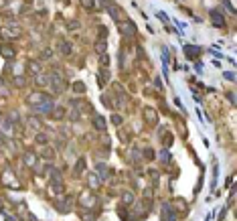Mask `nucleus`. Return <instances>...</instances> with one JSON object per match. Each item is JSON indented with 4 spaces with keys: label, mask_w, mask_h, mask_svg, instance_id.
<instances>
[{
    "label": "nucleus",
    "mask_w": 237,
    "mask_h": 221,
    "mask_svg": "<svg viewBox=\"0 0 237 221\" xmlns=\"http://www.w3.org/2000/svg\"><path fill=\"white\" fill-rule=\"evenodd\" d=\"M144 118H146L150 124H154V122H156V114H154V110H144Z\"/></svg>",
    "instance_id": "nucleus-6"
},
{
    "label": "nucleus",
    "mask_w": 237,
    "mask_h": 221,
    "mask_svg": "<svg viewBox=\"0 0 237 221\" xmlns=\"http://www.w3.org/2000/svg\"><path fill=\"white\" fill-rule=\"evenodd\" d=\"M211 20H213V24H217V26H223V24H225V18L221 16V12H217V10L211 12Z\"/></svg>",
    "instance_id": "nucleus-1"
},
{
    "label": "nucleus",
    "mask_w": 237,
    "mask_h": 221,
    "mask_svg": "<svg viewBox=\"0 0 237 221\" xmlns=\"http://www.w3.org/2000/svg\"><path fill=\"white\" fill-rule=\"evenodd\" d=\"M120 29H122V33H126V35H134V31H136V26L130 20L128 23H120Z\"/></svg>",
    "instance_id": "nucleus-2"
},
{
    "label": "nucleus",
    "mask_w": 237,
    "mask_h": 221,
    "mask_svg": "<svg viewBox=\"0 0 237 221\" xmlns=\"http://www.w3.org/2000/svg\"><path fill=\"white\" fill-rule=\"evenodd\" d=\"M184 53H187V57H197V55H201V49H199V47H187V49H184Z\"/></svg>",
    "instance_id": "nucleus-4"
},
{
    "label": "nucleus",
    "mask_w": 237,
    "mask_h": 221,
    "mask_svg": "<svg viewBox=\"0 0 237 221\" xmlns=\"http://www.w3.org/2000/svg\"><path fill=\"white\" fill-rule=\"evenodd\" d=\"M81 4H83L85 8H93V0H81Z\"/></svg>",
    "instance_id": "nucleus-9"
},
{
    "label": "nucleus",
    "mask_w": 237,
    "mask_h": 221,
    "mask_svg": "<svg viewBox=\"0 0 237 221\" xmlns=\"http://www.w3.org/2000/svg\"><path fill=\"white\" fill-rule=\"evenodd\" d=\"M29 124H31V126H33L34 130H39V128H41V122H39L37 118H31V120H29Z\"/></svg>",
    "instance_id": "nucleus-7"
},
{
    "label": "nucleus",
    "mask_w": 237,
    "mask_h": 221,
    "mask_svg": "<svg viewBox=\"0 0 237 221\" xmlns=\"http://www.w3.org/2000/svg\"><path fill=\"white\" fill-rule=\"evenodd\" d=\"M124 203H132V195H130V193H126V195H124Z\"/></svg>",
    "instance_id": "nucleus-11"
},
{
    "label": "nucleus",
    "mask_w": 237,
    "mask_h": 221,
    "mask_svg": "<svg viewBox=\"0 0 237 221\" xmlns=\"http://www.w3.org/2000/svg\"><path fill=\"white\" fill-rule=\"evenodd\" d=\"M93 124H95L97 130H105V120L102 116H93Z\"/></svg>",
    "instance_id": "nucleus-5"
},
{
    "label": "nucleus",
    "mask_w": 237,
    "mask_h": 221,
    "mask_svg": "<svg viewBox=\"0 0 237 221\" xmlns=\"http://www.w3.org/2000/svg\"><path fill=\"white\" fill-rule=\"evenodd\" d=\"M97 51H99V53H103V51H105V43H103V41H99V43H97Z\"/></svg>",
    "instance_id": "nucleus-10"
},
{
    "label": "nucleus",
    "mask_w": 237,
    "mask_h": 221,
    "mask_svg": "<svg viewBox=\"0 0 237 221\" xmlns=\"http://www.w3.org/2000/svg\"><path fill=\"white\" fill-rule=\"evenodd\" d=\"M0 53H2L6 59H12V57H14V49H12V47H8V45H2Z\"/></svg>",
    "instance_id": "nucleus-3"
},
{
    "label": "nucleus",
    "mask_w": 237,
    "mask_h": 221,
    "mask_svg": "<svg viewBox=\"0 0 237 221\" xmlns=\"http://www.w3.org/2000/svg\"><path fill=\"white\" fill-rule=\"evenodd\" d=\"M73 89H75V91H85V85H83V83H75Z\"/></svg>",
    "instance_id": "nucleus-8"
}]
</instances>
